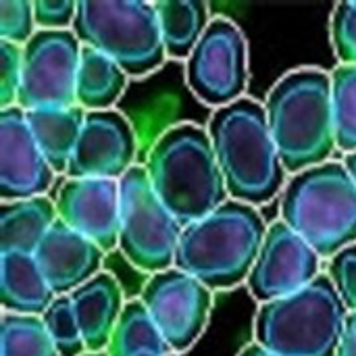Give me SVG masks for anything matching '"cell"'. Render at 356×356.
<instances>
[{"label":"cell","instance_id":"3","mask_svg":"<svg viewBox=\"0 0 356 356\" xmlns=\"http://www.w3.org/2000/svg\"><path fill=\"white\" fill-rule=\"evenodd\" d=\"M265 111L288 175L332 161L338 150L332 73L317 67L286 73L271 88Z\"/></svg>","mask_w":356,"mask_h":356},{"label":"cell","instance_id":"24","mask_svg":"<svg viewBox=\"0 0 356 356\" xmlns=\"http://www.w3.org/2000/svg\"><path fill=\"white\" fill-rule=\"evenodd\" d=\"M2 356H60L42 317L2 313Z\"/></svg>","mask_w":356,"mask_h":356},{"label":"cell","instance_id":"12","mask_svg":"<svg viewBox=\"0 0 356 356\" xmlns=\"http://www.w3.org/2000/svg\"><path fill=\"white\" fill-rule=\"evenodd\" d=\"M323 259L282 219L267 229L261 252L248 275V292L259 302H271L300 292L321 275Z\"/></svg>","mask_w":356,"mask_h":356},{"label":"cell","instance_id":"6","mask_svg":"<svg viewBox=\"0 0 356 356\" xmlns=\"http://www.w3.org/2000/svg\"><path fill=\"white\" fill-rule=\"evenodd\" d=\"M350 311L327 273L286 298L259 307L254 344L277 356H336Z\"/></svg>","mask_w":356,"mask_h":356},{"label":"cell","instance_id":"10","mask_svg":"<svg viewBox=\"0 0 356 356\" xmlns=\"http://www.w3.org/2000/svg\"><path fill=\"white\" fill-rule=\"evenodd\" d=\"M81 42L69 31L38 29L23 46V75L17 106L23 111L75 106Z\"/></svg>","mask_w":356,"mask_h":356},{"label":"cell","instance_id":"31","mask_svg":"<svg viewBox=\"0 0 356 356\" xmlns=\"http://www.w3.org/2000/svg\"><path fill=\"white\" fill-rule=\"evenodd\" d=\"M33 15L38 29L46 31H69L73 29L77 2L73 0H35Z\"/></svg>","mask_w":356,"mask_h":356},{"label":"cell","instance_id":"35","mask_svg":"<svg viewBox=\"0 0 356 356\" xmlns=\"http://www.w3.org/2000/svg\"><path fill=\"white\" fill-rule=\"evenodd\" d=\"M138 356H179V355H175V353H169V355H138Z\"/></svg>","mask_w":356,"mask_h":356},{"label":"cell","instance_id":"16","mask_svg":"<svg viewBox=\"0 0 356 356\" xmlns=\"http://www.w3.org/2000/svg\"><path fill=\"white\" fill-rule=\"evenodd\" d=\"M35 261L56 296H67L96 277L104 252L86 236L56 221L35 250Z\"/></svg>","mask_w":356,"mask_h":356},{"label":"cell","instance_id":"21","mask_svg":"<svg viewBox=\"0 0 356 356\" xmlns=\"http://www.w3.org/2000/svg\"><path fill=\"white\" fill-rule=\"evenodd\" d=\"M167 58L188 60L211 25V6L198 0L154 2Z\"/></svg>","mask_w":356,"mask_h":356},{"label":"cell","instance_id":"33","mask_svg":"<svg viewBox=\"0 0 356 356\" xmlns=\"http://www.w3.org/2000/svg\"><path fill=\"white\" fill-rule=\"evenodd\" d=\"M238 356H277V355H273V353H269V350H265V348H261L259 344H254V342H252V344L244 346Z\"/></svg>","mask_w":356,"mask_h":356},{"label":"cell","instance_id":"2","mask_svg":"<svg viewBox=\"0 0 356 356\" xmlns=\"http://www.w3.org/2000/svg\"><path fill=\"white\" fill-rule=\"evenodd\" d=\"M152 190L169 213L192 225L229 200V192L204 127L177 123L152 144L144 163Z\"/></svg>","mask_w":356,"mask_h":356},{"label":"cell","instance_id":"8","mask_svg":"<svg viewBox=\"0 0 356 356\" xmlns=\"http://www.w3.org/2000/svg\"><path fill=\"white\" fill-rule=\"evenodd\" d=\"M119 252L142 273L154 275L175 265L184 225L152 190L144 165L131 167L121 179Z\"/></svg>","mask_w":356,"mask_h":356},{"label":"cell","instance_id":"14","mask_svg":"<svg viewBox=\"0 0 356 356\" xmlns=\"http://www.w3.org/2000/svg\"><path fill=\"white\" fill-rule=\"evenodd\" d=\"M54 177V169L33 140L25 111L19 106L0 111V200L46 196Z\"/></svg>","mask_w":356,"mask_h":356},{"label":"cell","instance_id":"26","mask_svg":"<svg viewBox=\"0 0 356 356\" xmlns=\"http://www.w3.org/2000/svg\"><path fill=\"white\" fill-rule=\"evenodd\" d=\"M44 325L60 356H81L86 350V342L81 336V327L77 315L73 311L71 296H56L50 309L42 315Z\"/></svg>","mask_w":356,"mask_h":356},{"label":"cell","instance_id":"18","mask_svg":"<svg viewBox=\"0 0 356 356\" xmlns=\"http://www.w3.org/2000/svg\"><path fill=\"white\" fill-rule=\"evenodd\" d=\"M56 294L33 254L0 252V302L4 313L42 317Z\"/></svg>","mask_w":356,"mask_h":356},{"label":"cell","instance_id":"34","mask_svg":"<svg viewBox=\"0 0 356 356\" xmlns=\"http://www.w3.org/2000/svg\"><path fill=\"white\" fill-rule=\"evenodd\" d=\"M342 163H344L346 171L350 173V177H353V181H355L356 186V152H353V154H344Z\"/></svg>","mask_w":356,"mask_h":356},{"label":"cell","instance_id":"15","mask_svg":"<svg viewBox=\"0 0 356 356\" xmlns=\"http://www.w3.org/2000/svg\"><path fill=\"white\" fill-rule=\"evenodd\" d=\"M54 204L58 221L92 240L104 254L119 248L121 184L117 179H65Z\"/></svg>","mask_w":356,"mask_h":356},{"label":"cell","instance_id":"13","mask_svg":"<svg viewBox=\"0 0 356 356\" xmlns=\"http://www.w3.org/2000/svg\"><path fill=\"white\" fill-rule=\"evenodd\" d=\"M138 156V134L129 119L111 108L86 113L79 142L73 150L67 179H121Z\"/></svg>","mask_w":356,"mask_h":356},{"label":"cell","instance_id":"5","mask_svg":"<svg viewBox=\"0 0 356 356\" xmlns=\"http://www.w3.org/2000/svg\"><path fill=\"white\" fill-rule=\"evenodd\" d=\"M280 219L321 259L356 244V186L342 161H327L288 179Z\"/></svg>","mask_w":356,"mask_h":356},{"label":"cell","instance_id":"1","mask_svg":"<svg viewBox=\"0 0 356 356\" xmlns=\"http://www.w3.org/2000/svg\"><path fill=\"white\" fill-rule=\"evenodd\" d=\"M207 131L232 200L261 207L284 192L288 171L271 136L263 102L244 96L217 108Z\"/></svg>","mask_w":356,"mask_h":356},{"label":"cell","instance_id":"22","mask_svg":"<svg viewBox=\"0 0 356 356\" xmlns=\"http://www.w3.org/2000/svg\"><path fill=\"white\" fill-rule=\"evenodd\" d=\"M129 75L106 54L81 44V58L77 71V106L86 113L111 111L123 96Z\"/></svg>","mask_w":356,"mask_h":356},{"label":"cell","instance_id":"32","mask_svg":"<svg viewBox=\"0 0 356 356\" xmlns=\"http://www.w3.org/2000/svg\"><path fill=\"white\" fill-rule=\"evenodd\" d=\"M336 356H356V313H350L346 319V330Z\"/></svg>","mask_w":356,"mask_h":356},{"label":"cell","instance_id":"29","mask_svg":"<svg viewBox=\"0 0 356 356\" xmlns=\"http://www.w3.org/2000/svg\"><path fill=\"white\" fill-rule=\"evenodd\" d=\"M23 75V46L0 40V111L17 106Z\"/></svg>","mask_w":356,"mask_h":356},{"label":"cell","instance_id":"23","mask_svg":"<svg viewBox=\"0 0 356 356\" xmlns=\"http://www.w3.org/2000/svg\"><path fill=\"white\" fill-rule=\"evenodd\" d=\"M163 334L152 321L148 309L140 298L127 300L119 323L108 342L106 356H138V355H169Z\"/></svg>","mask_w":356,"mask_h":356},{"label":"cell","instance_id":"9","mask_svg":"<svg viewBox=\"0 0 356 356\" xmlns=\"http://www.w3.org/2000/svg\"><path fill=\"white\" fill-rule=\"evenodd\" d=\"M248 75V40L244 31L227 17H213L186 60L190 92L217 111L244 98Z\"/></svg>","mask_w":356,"mask_h":356},{"label":"cell","instance_id":"17","mask_svg":"<svg viewBox=\"0 0 356 356\" xmlns=\"http://www.w3.org/2000/svg\"><path fill=\"white\" fill-rule=\"evenodd\" d=\"M69 296L81 327L86 350L92 355L106 353L119 317L127 305L121 284L113 273L100 271Z\"/></svg>","mask_w":356,"mask_h":356},{"label":"cell","instance_id":"30","mask_svg":"<svg viewBox=\"0 0 356 356\" xmlns=\"http://www.w3.org/2000/svg\"><path fill=\"white\" fill-rule=\"evenodd\" d=\"M327 277L350 313H356V244L340 250L327 263Z\"/></svg>","mask_w":356,"mask_h":356},{"label":"cell","instance_id":"25","mask_svg":"<svg viewBox=\"0 0 356 356\" xmlns=\"http://www.w3.org/2000/svg\"><path fill=\"white\" fill-rule=\"evenodd\" d=\"M336 144L342 154L356 152V67L338 65L332 71Z\"/></svg>","mask_w":356,"mask_h":356},{"label":"cell","instance_id":"7","mask_svg":"<svg viewBox=\"0 0 356 356\" xmlns=\"http://www.w3.org/2000/svg\"><path fill=\"white\" fill-rule=\"evenodd\" d=\"M73 33L83 46L111 56L134 79L159 71L167 60L154 2L81 0Z\"/></svg>","mask_w":356,"mask_h":356},{"label":"cell","instance_id":"4","mask_svg":"<svg viewBox=\"0 0 356 356\" xmlns=\"http://www.w3.org/2000/svg\"><path fill=\"white\" fill-rule=\"evenodd\" d=\"M267 229L257 207L229 198L204 219L184 227L173 267L213 292L232 290L248 282Z\"/></svg>","mask_w":356,"mask_h":356},{"label":"cell","instance_id":"28","mask_svg":"<svg viewBox=\"0 0 356 356\" xmlns=\"http://www.w3.org/2000/svg\"><path fill=\"white\" fill-rule=\"evenodd\" d=\"M332 42L340 65L356 67V2H338L332 15Z\"/></svg>","mask_w":356,"mask_h":356},{"label":"cell","instance_id":"27","mask_svg":"<svg viewBox=\"0 0 356 356\" xmlns=\"http://www.w3.org/2000/svg\"><path fill=\"white\" fill-rule=\"evenodd\" d=\"M38 31L33 2L0 0V40L25 46Z\"/></svg>","mask_w":356,"mask_h":356},{"label":"cell","instance_id":"19","mask_svg":"<svg viewBox=\"0 0 356 356\" xmlns=\"http://www.w3.org/2000/svg\"><path fill=\"white\" fill-rule=\"evenodd\" d=\"M58 221L56 204L48 196L0 204V252L35 254L38 246Z\"/></svg>","mask_w":356,"mask_h":356},{"label":"cell","instance_id":"20","mask_svg":"<svg viewBox=\"0 0 356 356\" xmlns=\"http://www.w3.org/2000/svg\"><path fill=\"white\" fill-rule=\"evenodd\" d=\"M27 125L54 173H65L79 142L86 111L81 106H54L25 111Z\"/></svg>","mask_w":356,"mask_h":356},{"label":"cell","instance_id":"11","mask_svg":"<svg viewBox=\"0 0 356 356\" xmlns=\"http://www.w3.org/2000/svg\"><path fill=\"white\" fill-rule=\"evenodd\" d=\"M140 300L175 355L188 353L202 338L213 311V290L177 267L150 275Z\"/></svg>","mask_w":356,"mask_h":356}]
</instances>
